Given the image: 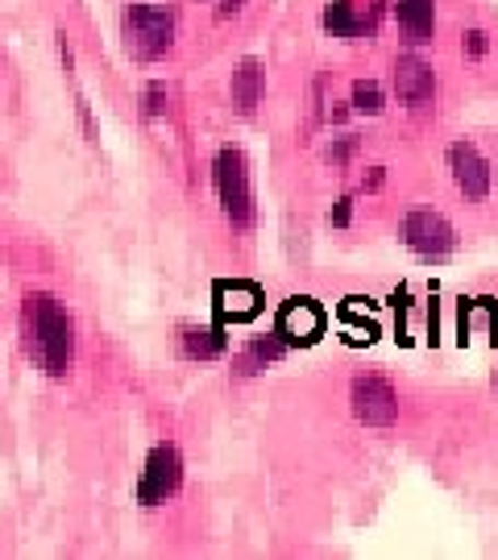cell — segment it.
Returning <instances> with one entry per match:
<instances>
[{
    "mask_svg": "<svg viewBox=\"0 0 498 560\" xmlns=\"http://www.w3.org/2000/svg\"><path fill=\"white\" fill-rule=\"evenodd\" d=\"M25 345L42 374L62 378L76 361V320L55 295H30L25 300Z\"/></svg>",
    "mask_w": 498,
    "mask_h": 560,
    "instance_id": "obj_1",
    "label": "cell"
},
{
    "mask_svg": "<svg viewBox=\"0 0 498 560\" xmlns=\"http://www.w3.org/2000/svg\"><path fill=\"white\" fill-rule=\"evenodd\" d=\"M120 34H125V46L134 59L154 62L175 42V13L159 9V4H129L120 18Z\"/></svg>",
    "mask_w": 498,
    "mask_h": 560,
    "instance_id": "obj_2",
    "label": "cell"
},
{
    "mask_svg": "<svg viewBox=\"0 0 498 560\" xmlns=\"http://www.w3.org/2000/svg\"><path fill=\"white\" fill-rule=\"evenodd\" d=\"M212 171H217V196H220V208H224V217L238 224V229H250L254 224V183H250V162L241 150L233 145H224L212 162Z\"/></svg>",
    "mask_w": 498,
    "mask_h": 560,
    "instance_id": "obj_3",
    "label": "cell"
},
{
    "mask_svg": "<svg viewBox=\"0 0 498 560\" xmlns=\"http://www.w3.org/2000/svg\"><path fill=\"white\" fill-rule=\"evenodd\" d=\"M403 245L419 258L440 261L458 249V229L449 217H440L432 208H416V212L403 217Z\"/></svg>",
    "mask_w": 498,
    "mask_h": 560,
    "instance_id": "obj_4",
    "label": "cell"
},
{
    "mask_svg": "<svg viewBox=\"0 0 498 560\" xmlns=\"http://www.w3.org/2000/svg\"><path fill=\"white\" fill-rule=\"evenodd\" d=\"M183 481V457L175 444H159L150 457H146V469L138 478V502L141 506H159L166 502Z\"/></svg>",
    "mask_w": 498,
    "mask_h": 560,
    "instance_id": "obj_5",
    "label": "cell"
},
{
    "mask_svg": "<svg viewBox=\"0 0 498 560\" xmlns=\"http://www.w3.org/2000/svg\"><path fill=\"white\" fill-rule=\"evenodd\" d=\"M449 175H453L461 196L474 203L486 200V196H490V183H495L490 159L482 154L474 141H453V145H449Z\"/></svg>",
    "mask_w": 498,
    "mask_h": 560,
    "instance_id": "obj_6",
    "label": "cell"
},
{
    "mask_svg": "<svg viewBox=\"0 0 498 560\" xmlns=\"http://www.w3.org/2000/svg\"><path fill=\"white\" fill-rule=\"evenodd\" d=\"M349 399H354V416L370 428H391L398 420V395L386 378H358Z\"/></svg>",
    "mask_w": 498,
    "mask_h": 560,
    "instance_id": "obj_7",
    "label": "cell"
},
{
    "mask_svg": "<svg viewBox=\"0 0 498 560\" xmlns=\"http://www.w3.org/2000/svg\"><path fill=\"white\" fill-rule=\"evenodd\" d=\"M395 96L403 104H428L437 96V71H432V62H424L419 55H398L395 59Z\"/></svg>",
    "mask_w": 498,
    "mask_h": 560,
    "instance_id": "obj_8",
    "label": "cell"
},
{
    "mask_svg": "<svg viewBox=\"0 0 498 560\" xmlns=\"http://www.w3.org/2000/svg\"><path fill=\"white\" fill-rule=\"evenodd\" d=\"M275 332L282 337V345H312L324 332V312L312 300H291L279 312Z\"/></svg>",
    "mask_w": 498,
    "mask_h": 560,
    "instance_id": "obj_9",
    "label": "cell"
},
{
    "mask_svg": "<svg viewBox=\"0 0 498 560\" xmlns=\"http://www.w3.org/2000/svg\"><path fill=\"white\" fill-rule=\"evenodd\" d=\"M395 18L412 46H428L437 38V0H395Z\"/></svg>",
    "mask_w": 498,
    "mask_h": 560,
    "instance_id": "obj_10",
    "label": "cell"
},
{
    "mask_svg": "<svg viewBox=\"0 0 498 560\" xmlns=\"http://www.w3.org/2000/svg\"><path fill=\"white\" fill-rule=\"evenodd\" d=\"M324 30L333 38H361L374 30V18H366L354 0H328L324 4Z\"/></svg>",
    "mask_w": 498,
    "mask_h": 560,
    "instance_id": "obj_11",
    "label": "cell"
},
{
    "mask_svg": "<svg viewBox=\"0 0 498 560\" xmlns=\"http://www.w3.org/2000/svg\"><path fill=\"white\" fill-rule=\"evenodd\" d=\"M262 92H266V71H262L258 59H241L238 71H233V104L250 117L262 104Z\"/></svg>",
    "mask_w": 498,
    "mask_h": 560,
    "instance_id": "obj_12",
    "label": "cell"
},
{
    "mask_svg": "<svg viewBox=\"0 0 498 560\" xmlns=\"http://www.w3.org/2000/svg\"><path fill=\"white\" fill-rule=\"evenodd\" d=\"M282 349H287V345H282L279 332L266 340H254V345L238 358V374H258V370H266L275 358H282Z\"/></svg>",
    "mask_w": 498,
    "mask_h": 560,
    "instance_id": "obj_13",
    "label": "cell"
},
{
    "mask_svg": "<svg viewBox=\"0 0 498 560\" xmlns=\"http://www.w3.org/2000/svg\"><path fill=\"white\" fill-rule=\"evenodd\" d=\"M183 353L187 358H217V353H224V332L220 328H187Z\"/></svg>",
    "mask_w": 498,
    "mask_h": 560,
    "instance_id": "obj_14",
    "label": "cell"
},
{
    "mask_svg": "<svg viewBox=\"0 0 498 560\" xmlns=\"http://www.w3.org/2000/svg\"><path fill=\"white\" fill-rule=\"evenodd\" d=\"M354 108H358V113H370V117H374V113H382V88L374 80H358L354 83Z\"/></svg>",
    "mask_w": 498,
    "mask_h": 560,
    "instance_id": "obj_15",
    "label": "cell"
},
{
    "mask_svg": "<svg viewBox=\"0 0 498 560\" xmlns=\"http://www.w3.org/2000/svg\"><path fill=\"white\" fill-rule=\"evenodd\" d=\"M461 46H465V55H470V59H482V55L490 50V38H486V30H470V34L461 38Z\"/></svg>",
    "mask_w": 498,
    "mask_h": 560,
    "instance_id": "obj_16",
    "label": "cell"
},
{
    "mask_svg": "<svg viewBox=\"0 0 498 560\" xmlns=\"http://www.w3.org/2000/svg\"><path fill=\"white\" fill-rule=\"evenodd\" d=\"M141 101H146V113H150V117H159V113H166V88H162V83H150Z\"/></svg>",
    "mask_w": 498,
    "mask_h": 560,
    "instance_id": "obj_17",
    "label": "cell"
},
{
    "mask_svg": "<svg viewBox=\"0 0 498 560\" xmlns=\"http://www.w3.org/2000/svg\"><path fill=\"white\" fill-rule=\"evenodd\" d=\"M354 150H358V141H354V138L333 141V145H328V162H333V166H345V162H349V154H354Z\"/></svg>",
    "mask_w": 498,
    "mask_h": 560,
    "instance_id": "obj_18",
    "label": "cell"
},
{
    "mask_svg": "<svg viewBox=\"0 0 498 560\" xmlns=\"http://www.w3.org/2000/svg\"><path fill=\"white\" fill-rule=\"evenodd\" d=\"M349 217H354V200L345 196V200H337V208L328 212V221L337 224V229H345V224H349Z\"/></svg>",
    "mask_w": 498,
    "mask_h": 560,
    "instance_id": "obj_19",
    "label": "cell"
},
{
    "mask_svg": "<svg viewBox=\"0 0 498 560\" xmlns=\"http://www.w3.org/2000/svg\"><path fill=\"white\" fill-rule=\"evenodd\" d=\"M382 179H386V166H370V175L361 179V187H366V191H379Z\"/></svg>",
    "mask_w": 498,
    "mask_h": 560,
    "instance_id": "obj_20",
    "label": "cell"
},
{
    "mask_svg": "<svg viewBox=\"0 0 498 560\" xmlns=\"http://www.w3.org/2000/svg\"><path fill=\"white\" fill-rule=\"evenodd\" d=\"M245 9V0H220V18H238Z\"/></svg>",
    "mask_w": 498,
    "mask_h": 560,
    "instance_id": "obj_21",
    "label": "cell"
},
{
    "mask_svg": "<svg viewBox=\"0 0 498 560\" xmlns=\"http://www.w3.org/2000/svg\"><path fill=\"white\" fill-rule=\"evenodd\" d=\"M495 390H498V378H495Z\"/></svg>",
    "mask_w": 498,
    "mask_h": 560,
    "instance_id": "obj_22",
    "label": "cell"
}]
</instances>
